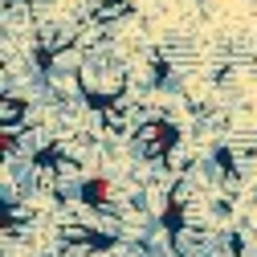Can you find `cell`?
Masks as SVG:
<instances>
[{
	"mask_svg": "<svg viewBox=\"0 0 257 257\" xmlns=\"http://www.w3.org/2000/svg\"><path fill=\"white\" fill-rule=\"evenodd\" d=\"M180 147V126L164 114H151L147 122L135 126L131 135V151L135 159H147V164H172V155Z\"/></svg>",
	"mask_w": 257,
	"mask_h": 257,
	"instance_id": "cell-1",
	"label": "cell"
},
{
	"mask_svg": "<svg viewBox=\"0 0 257 257\" xmlns=\"http://www.w3.org/2000/svg\"><path fill=\"white\" fill-rule=\"evenodd\" d=\"M126 17H135V5L131 0H90V5L82 9V21L90 29H102V33H110L114 25H122Z\"/></svg>",
	"mask_w": 257,
	"mask_h": 257,
	"instance_id": "cell-2",
	"label": "cell"
}]
</instances>
